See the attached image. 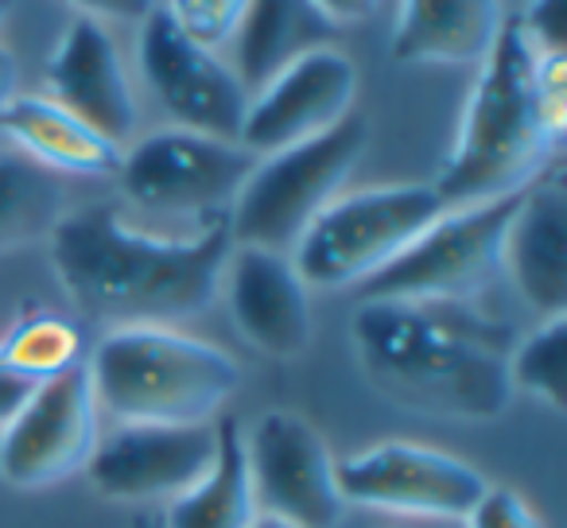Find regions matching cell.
<instances>
[{"label":"cell","instance_id":"cell-1","mask_svg":"<svg viewBox=\"0 0 567 528\" xmlns=\"http://www.w3.org/2000/svg\"><path fill=\"white\" fill-rule=\"evenodd\" d=\"M48 245L79 315L117 331L203 315L221 292L234 237L226 218L190 237H164L133 226L117 206H82L59 221Z\"/></svg>","mask_w":567,"mask_h":528},{"label":"cell","instance_id":"cell-2","mask_svg":"<svg viewBox=\"0 0 567 528\" xmlns=\"http://www.w3.org/2000/svg\"><path fill=\"white\" fill-rule=\"evenodd\" d=\"M350 334L365 381L401 408L463 424L509 412L517 334L474 300H362Z\"/></svg>","mask_w":567,"mask_h":528},{"label":"cell","instance_id":"cell-3","mask_svg":"<svg viewBox=\"0 0 567 528\" xmlns=\"http://www.w3.org/2000/svg\"><path fill=\"white\" fill-rule=\"evenodd\" d=\"M564 74V55H540L520 35L517 20L505 17L466 94L447 164L432 183L443 206L517 195L551 167L548 159L567 125Z\"/></svg>","mask_w":567,"mask_h":528},{"label":"cell","instance_id":"cell-4","mask_svg":"<svg viewBox=\"0 0 567 528\" xmlns=\"http://www.w3.org/2000/svg\"><path fill=\"white\" fill-rule=\"evenodd\" d=\"M97 412L117 424H214L241 365L175 327H117L86 354Z\"/></svg>","mask_w":567,"mask_h":528},{"label":"cell","instance_id":"cell-5","mask_svg":"<svg viewBox=\"0 0 567 528\" xmlns=\"http://www.w3.org/2000/svg\"><path fill=\"white\" fill-rule=\"evenodd\" d=\"M370 144V121L350 113L327 133L292 148L257 156L237 203L229 206L234 245L292 252L308 226L347 190Z\"/></svg>","mask_w":567,"mask_h":528},{"label":"cell","instance_id":"cell-6","mask_svg":"<svg viewBox=\"0 0 567 528\" xmlns=\"http://www.w3.org/2000/svg\"><path fill=\"white\" fill-rule=\"evenodd\" d=\"M440 214L443 203L432 183L342 190L296 241L292 260L308 288H362L385 265H393Z\"/></svg>","mask_w":567,"mask_h":528},{"label":"cell","instance_id":"cell-7","mask_svg":"<svg viewBox=\"0 0 567 528\" xmlns=\"http://www.w3.org/2000/svg\"><path fill=\"white\" fill-rule=\"evenodd\" d=\"M252 164L257 156L237 141L167 125L125 144L117 187L136 210L164 214V218H198L206 226V221L229 218V206L241 195Z\"/></svg>","mask_w":567,"mask_h":528},{"label":"cell","instance_id":"cell-8","mask_svg":"<svg viewBox=\"0 0 567 528\" xmlns=\"http://www.w3.org/2000/svg\"><path fill=\"white\" fill-rule=\"evenodd\" d=\"M517 195L443 206L432 226L358 288L362 300H474L502 272V245Z\"/></svg>","mask_w":567,"mask_h":528},{"label":"cell","instance_id":"cell-9","mask_svg":"<svg viewBox=\"0 0 567 528\" xmlns=\"http://www.w3.org/2000/svg\"><path fill=\"white\" fill-rule=\"evenodd\" d=\"M136 66L144 86L152 90L159 110L175 128L237 141L249 110V90L234 74V66L214 48L190 40L172 12L159 4L141 20L136 35Z\"/></svg>","mask_w":567,"mask_h":528},{"label":"cell","instance_id":"cell-10","mask_svg":"<svg viewBox=\"0 0 567 528\" xmlns=\"http://www.w3.org/2000/svg\"><path fill=\"white\" fill-rule=\"evenodd\" d=\"M252 497L265 517L296 528H339L347 497L339 489V458L308 416L272 408L245 435Z\"/></svg>","mask_w":567,"mask_h":528},{"label":"cell","instance_id":"cell-11","mask_svg":"<svg viewBox=\"0 0 567 528\" xmlns=\"http://www.w3.org/2000/svg\"><path fill=\"white\" fill-rule=\"evenodd\" d=\"M486 474L466 458L412 439H381L339 463L347 505L427 520H463L486 494Z\"/></svg>","mask_w":567,"mask_h":528},{"label":"cell","instance_id":"cell-12","mask_svg":"<svg viewBox=\"0 0 567 528\" xmlns=\"http://www.w3.org/2000/svg\"><path fill=\"white\" fill-rule=\"evenodd\" d=\"M97 416L86 362L51 377L0 427V482L12 489H51L82 474L102 439Z\"/></svg>","mask_w":567,"mask_h":528},{"label":"cell","instance_id":"cell-13","mask_svg":"<svg viewBox=\"0 0 567 528\" xmlns=\"http://www.w3.org/2000/svg\"><path fill=\"white\" fill-rule=\"evenodd\" d=\"M214 447V424H117L82 474L110 501L167 505L210 470Z\"/></svg>","mask_w":567,"mask_h":528},{"label":"cell","instance_id":"cell-14","mask_svg":"<svg viewBox=\"0 0 567 528\" xmlns=\"http://www.w3.org/2000/svg\"><path fill=\"white\" fill-rule=\"evenodd\" d=\"M354 59L339 48H319L252 90L237 144L252 156L292 148L347 121L354 113Z\"/></svg>","mask_w":567,"mask_h":528},{"label":"cell","instance_id":"cell-15","mask_svg":"<svg viewBox=\"0 0 567 528\" xmlns=\"http://www.w3.org/2000/svg\"><path fill=\"white\" fill-rule=\"evenodd\" d=\"M234 327L252 350L280 362L308 354L316 339L311 288L296 269L292 252L234 245L221 272V292Z\"/></svg>","mask_w":567,"mask_h":528},{"label":"cell","instance_id":"cell-16","mask_svg":"<svg viewBox=\"0 0 567 528\" xmlns=\"http://www.w3.org/2000/svg\"><path fill=\"white\" fill-rule=\"evenodd\" d=\"M48 97L121 148L133 141L141 125V105H136L125 55L117 40L105 32V24L90 17L71 20V28L59 35L48 59Z\"/></svg>","mask_w":567,"mask_h":528},{"label":"cell","instance_id":"cell-17","mask_svg":"<svg viewBox=\"0 0 567 528\" xmlns=\"http://www.w3.org/2000/svg\"><path fill=\"white\" fill-rule=\"evenodd\" d=\"M502 272L544 319L567 315V183L559 167H544L520 190L505 229Z\"/></svg>","mask_w":567,"mask_h":528},{"label":"cell","instance_id":"cell-18","mask_svg":"<svg viewBox=\"0 0 567 528\" xmlns=\"http://www.w3.org/2000/svg\"><path fill=\"white\" fill-rule=\"evenodd\" d=\"M502 0H401L393 24L396 63L478 66L505 28Z\"/></svg>","mask_w":567,"mask_h":528},{"label":"cell","instance_id":"cell-19","mask_svg":"<svg viewBox=\"0 0 567 528\" xmlns=\"http://www.w3.org/2000/svg\"><path fill=\"white\" fill-rule=\"evenodd\" d=\"M339 28L316 9V0H249L237 20L229 48L241 86L260 90L272 74L319 48H334Z\"/></svg>","mask_w":567,"mask_h":528},{"label":"cell","instance_id":"cell-20","mask_svg":"<svg viewBox=\"0 0 567 528\" xmlns=\"http://www.w3.org/2000/svg\"><path fill=\"white\" fill-rule=\"evenodd\" d=\"M0 133L28 159L55 175H117L121 144L90 128L48 94H17L0 110Z\"/></svg>","mask_w":567,"mask_h":528},{"label":"cell","instance_id":"cell-21","mask_svg":"<svg viewBox=\"0 0 567 528\" xmlns=\"http://www.w3.org/2000/svg\"><path fill=\"white\" fill-rule=\"evenodd\" d=\"M214 463L190 489L164 505L159 528H249L260 517L252 497L249 463H245V432L234 416L214 420Z\"/></svg>","mask_w":567,"mask_h":528},{"label":"cell","instance_id":"cell-22","mask_svg":"<svg viewBox=\"0 0 567 528\" xmlns=\"http://www.w3.org/2000/svg\"><path fill=\"white\" fill-rule=\"evenodd\" d=\"M66 214L71 195L63 175L17 148H0V257L48 241Z\"/></svg>","mask_w":567,"mask_h":528},{"label":"cell","instance_id":"cell-23","mask_svg":"<svg viewBox=\"0 0 567 528\" xmlns=\"http://www.w3.org/2000/svg\"><path fill=\"white\" fill-rule=\"evenodd\" d=\"M0 358L35 385L86 362V342L79 323L55 311H24L9 331L0 334Z\"/></svg>","mask_w":567,"mask_h":528},{"label":"cell","instance_id":"cell-24","mask_svg":"<svg viewBox=\"0 0 567 528\" xmlns=\"http://www.w3.org/2000/svg\"><path fill=\"white\" fill-rule=\"evenodd\" d=\"M513 393H528L551 412L567 408V315H548L533 334L513 342Z\"/></svg>","mask_w":567,"mask_h":528},{"label":"cell","instance_id":"cell-25","mask_svg":"<svg viewBox=\"0 0 567 528\" xmlns=\"http://www.w3.org/2000/svg\"><path fill=\"white\" fill-rule=\"evenodd\" d=\"M249 0H167L172 20L203 48H226Z\"/></svg>","mask_w":567,"mask_h":528},{"label":"cell","instance_id":"cell-26","mask_svg":"<svg viewBox=\"0 0 567 528\" xmlns=\"http://www.w3.org/2000/svg\"><path fill=\"white\" fill-rule=\"evenodd\" d=\"M466 528H544L540 517L533 513V505L505 486H486V494L478 497L471 513L463 517Z\"/></svg>","mask_w":567,"mask_h":528},{"label":"cell","instance_id":"cell-27","mask_svg":"<svg viewBox=\"0 0 567 528\" xmlns=\"http://www.w3.org/2000/svg\"><path fill=\"white\" fill-rule=\"evenodd\" d=\"M513 20L540 55H564V0H525Z\"/></svg>","mask_w":567,"mask_h":528},{"label":"cell","instance_id":"cell-28","mask_svg":"<svg viewBox=\"0 0 567 528\" xmlns=\"http://www.w3.org/2000/svg\"><path fill=\"white\" fill-rule=\"evenodd\" d=\"M66 4H74L82 17L97 20V24H105V20H136L141 24L152 9H159V0H66Z\"/></svg>","mask_w":567,"mask_h":528},{"label":"cell","instance_id":"cell-29","mask_svg":"<svg viewBox=\"0 0 567 528\" xmlns=\"http://www.w3.org/2000/svg\"><path fill=\"white\" fill-rule=\"evenodd\" d=\"M35 389H40L35 381H28L24 373H17L4 358H0V427L9 424V420L32 401Z\"/></svg>","mask_w":567,"mask_h":528},{"label":"cell","instance_id":"cell-30","mask_svg":"<svg viewBox=\"0 0 567 528\" xmlns=\"http://www.w3.org/2000/svg\"><path fill=\"white\" fill-rule=\"evenodd\" d=\"M381 0H316V9L331 20L334 28H347V24H365V20L378 12Z\"/></svg>","mask_w":567,"mask_h":528},{"label":"cell","instance_id":"cell-31","mask_svg":"<svg viewBox=\"0 0 567 528\" xmlns=\"http://www.w3.org/2000/svg\"><path fill=\"white\" fill-rule=\"evenodd\" d=\"M17 79H20L17 59H12L9 48H0V110H4V105L17 97Z\"/></svg>","mask_w":567,"mask_h":528},{"label":"cell","instance_id":"cell-32","mask_svg":"<svg viewBox=\"0 0 567 528\" xmlns=\"http://www.w3.org/2000/svg\"><path fill=\"white\" fill-rule=\"evenodd\" d=\"M128 528H159V513H136Z\"/></svg>","mask_w":567,"mask_h":528},{"label":"cell","instance_id":"cell-33","mask_svg":"<svg viewBox=\"0 0 567 528\" xmlns=\"http://www.w3.org/2000/svg\"><path fill=\"white\" fill-rule=\"evenodd\" d=\"M249 528H296V525H288V520H276V517H265V513H260Z\"/></svg>","mask_w":567,"mask_h":528},{"label":"cell","instance_id":"cell-34","mask_svg":"<svg viewBox=\"0 0 567 528\" xmlns=\"http://www.w3.org/2000/svg\"><path fill=\"white\" fill-rule=\"evenodd\" d=\"M12 4H17V0H0V28L9 24V17H12Z\"/></svg>","mask_w":567,"mask_h":528},{"label":"cell","instance_id":"cell-35","mask_svg":"<svg viewBox=\"0 0 567 528\" xmlns=\"http://www.w3.org/2000/svg\"><path fill=\"white\" fill-rule=\"evenodd\" d=\"M502 4H505V12H509V17H513V12H517L520 4H525V0H502Z\"/></svg>","mask_w":567,"mask_h":528},{"label":"cell","instance_id":"cell-36","mask_svg":"<svg viewBox=\"0 0 567 528\" xmlns=\"http://www.w3.org/2000/svg\"><path fill=\"white\" fill-rule=\"evenodd\" d=\"M393 528H401V525H393Z\"/></svg>","mask_w":567,"mask_h":528}]
</instances>
